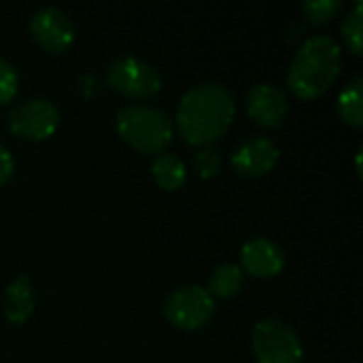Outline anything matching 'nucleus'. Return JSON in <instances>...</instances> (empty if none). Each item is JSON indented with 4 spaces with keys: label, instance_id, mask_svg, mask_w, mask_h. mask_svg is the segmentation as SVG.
Segmentation results:
<instances>
[{
    "label": "nucleus",
    "instance_id": "nucleus-1",
    "mask_svg": "<svg viewBox=\"0 0 363 363\" xmlns=\"http://www.w3.org/2000/svg\"><path fill=\"white\" fill-rule=\"evenodd\" d=\"M236 115L234 94L221 83L189 87L177 108V130L194 147H208L221 138Z\"/></svg>",
    "mask_w": 363,
    "mask_h": 363
},
{
    "label": "nucleus",
    "instance_id": "nucleus-2",
    "mask_svg": "<svg viewBox=\"0 0 363 363\" xmlns=\"http://www.w3.org/2000/svg\"><path fill=\"white\" fill-rule=\"evenodd\" d=\"M340 64H342V51L332 36L328 34L311 36L300 45V49L291 60L287 72V85L302 100L319 98L336 81L340 72Z\"/></svg>",
    "mask_w": 363,
    "mask_h": 363
},
{
    "label": "nucleus",
    "instance_id": "nucleus-3",
    "mask_svg": "<svg viewBox=\"0 0 363 363\" xmlns=\"http://www.w3.org/2000/svg\"><path fill=\"white\" fill-rule=\"evenodd\" d=\"M119 136L140 153H162L174 136V121L157 106L128 104L117 111Z\"/></svg>",
    "mask_w": 363,
    "mask_h": 363
},
{
    "label": "nucleus",
    "instance_id": "nucleus-4",
    "mask_svg": "<svg viewBox=\"0 0 363 363\" xmlns=\"http://www.w3.org/2000/svg\"><path fill=\"white\" fill-rule=\"evenodd\" d=\"M251 347L257 363H300L304 353L298 334L274 317L255 323Z\"/></svg>",
    "mask_w": 363,
    "mask_h": 363
},
{
    "label": "nucleus",
    "instance_id": "nucleus-5",
    "mask_svg": "<svg viewBox=\"0 0 363 363\" xmlns=\"http://www.w3.org/2000/svg\"><path fill=\"white\" fill-rule=\"evenodd\" d=\"M106 83L132 100L153 98L162 89V77L153 64L136 55H121L106 68Z\"/></svg>",
    "mask_w": 363,
    "mask_h": 363
},
{
    "label": "nucleus",
    "instance_id": "nucleus-6",
    "mask_svg": "<svg viewBox=\"0 0 363 363\" xmlns=\"http://www.w3.org/2000/svg\"><path fill=\"white\" fill-rule=\"evenodd\" d=\"M166 319L179 330H200L215 315V298L200 285H185L174 289L164 302Z\"/></svg>",
    "mask_w": 363,
    "mask_h": 363
},
{
    "label": "nucleus",
    "instance_id": "nucleus-7",
    "mask_svg": "<svg viewBox=\"0 0 363 363\" xmlns=\"http://www.w3.org/2000/svg\"><path fill=\"white\" fill-rule=\"evenodd\" d=\"M60 125V111L49 98H30L9 113V130L23 140H45Z\"/></svg>",
    "mask_w": 363,
    "mask_h": 363
},
{
    "label": "nucleus",
    "instance_id": "nucleus-8",
    "mask_svg": "<svg viewBox=\"0 0 363 363\" xmlns=\"http://www.w3.org/2000/svg\"><path fill=\"white\" fill-rule=\"evenodd\" d=\"M30 34L45 51L62 53L74 43V23L57 6H43L30 17Z\"/></svg>",
    "mask_w": 363,
    "mask_h": 363
},
{
    "label": "nucleus",
    "instance_id": "nucleus-9",
    "mask_svg": "<svg viewBox=\"0 0 363 363\" xmlns=\"http://www.w3.org/2000/svg\"><path fill=\"white\" fill-rule=\"evenodd\" d=\"M279 147L268 136H251L242 140L232 153V168L247 179H257L274 168L279 162Z\"/></svg>",
    "mask_w": 363,
    "mask_h": 363
},
{
    "label": "nucleus",
    "instance_id": "nucleus-10",
    "mask_svg": "<svg viewBox=\"0 0 363 363\" xmlns=\"http://www.w3.org/2000/svg\"><path fill=\"white\" fill-rule=\"evenodd\" d=\"M289 113L287 94L272 85V83H257L247 94V115L264 125V128H279Z\"/></svg>",
    "mask_w": 363,
    "mask_h": 363
},
{
    "label": "nucleus",
    "instance_id": "nucleus-11",
    "mask_svg": "<svg viewBox=\"0 0 363 363\" xmlns=\"http://www.w3.org/2000/svg\"><path fill=\"white\" fill-rule=\"evenodd\" d=\"M240 268L257 279L277 277L285 268V251L270 238H251L240 249Z\"/></svg>",
    "mask_w": 363,
    "mask_h": 363
},
{
    "label": "nucleus",
    "instance_id": "nucleus-12",
    "mask_svg": "<svg viewBox=\"0 0 363 363\" xmlns=\"http://www.w3.org/2000/svg\"><path fill=\"white\" fill-rule=\"evenodd\" d=\"M34 311V287L30 277L19 274L4 291V317L13 325H21Z\"/></svg>",
    "mask_w": 363,
    "mask_h": 363
},
{
    "label": "nucleus",
    "instance_id": "nucleus-13",
    "mask_svg": "<svg viewBox=\"0 0 363 363\" xmlns=\"http://www.w3.org/2000/svg\"><path fill=\"white\" fill-rule=\"evenodd\" d=\"M151 172L155 183L166 191L181 189L187 179V168L183 160L174 153H160L151 164Z\"/></svg>",
    "mask_w": 363,
    "mask_h": 363
},
{
    "label": "nucleus",
    "instance_id": "nucleus-14",
    "mask_svg": "<svg viewBox=\"0 0 363 363\" xmlns=\"http://www.w3.org/2000/svg\"><path fill=\"white\" fill-rule=\"evenodd\" d=\"M245 285V272L238 264H221L213 270L208 285L204 287L211 298H232L236 294H240Z\"/></svg>",
    "mask_w": 363,
    "mask_h": 363
},
{
    "label": "nucleus",
    "instance_id": "nucleus-15",
    "mask_svg": "<svg viewBox=\"0 0 363 363\" xmlns=\"http://www.w3.org/2000/svg\"><path fill=\"white\" fill-rule=\"evenodd\" d=\"M338 115L345 123L359 128L363 125V79L355 77L338 96Z\"/></svg>",
    "mask_w": 363,
    "mask_h": 363
},
{
    "label": "nucleus",
    "instance_id": "nucleus-16",
    "mask_svg": "<svg viewBox=\"0 0 363 363\" xmlns=\"http://www.w3.org/2000/svg\"><path fill=\"white\" fill-rule=\"evenodd\" d=\"M342 38L347 43V47L353 53H362L363 43V17H362V2H355L353 11L347 13V17L342 19Z\"/></svg>",
    "mask_w": 363,
    "mask_h": 363
},
{
    "label": "nucleus",
    "instance_id": "nucleus-17",
    "mask_svg": "<svg viewBox=\"0 0 363 363\" xmlns=\"http://www.w3.org/2000/svg\"><path fill=\"white\" fill-rule=\"evenodd\" d=\"M221 164H223L221 153H219V149H215L213 145L200 147V149L194 153V168H196V172H198L202 179H213V177H217L219 170H221Z\"/></svg>",
    "mask_w": 363,
    "mask_h": 363
},
{
    "label": "nucleus",
    "instance_id": "nucleus-18",
    "mask_svg": "<svg viewBox=\"0 0 363 363\" xmlns=\"http://www.w3.org/2000/svg\"><path fill=\"white\" fill-rule=\"evenodd\" d=\"M342 9L340 0H306L302 4L304 15L308 17V21H313L315 26L330 21L338 11Z\"/></svg>",
    "mask_w": 363,
    "mask_h": 363
},
{
    "label": "nucleus",
    "instance_id": "nucleus-19",
    "mask_svg": "<svg viewBox=\"0 0 363 363\" xmlns=\"http://www.w3.org/2000/svg\"><path fill=\"white\" fill-rule=\"evenodd\" d=\"M19 87V77L17 70L13 68L11 62L0 57V104H6L15 98Z\"/></svg>",
    "mask_w": 363,
    "mask_h": 363
},
{
    "label": "nucleus",
    "instance_id": "nucleus-20",
    "mask_svg": "<svg viewBox=\"0 0 363 363\" xmlns=\"http://www.w3.org/2000/svg\"><path fill=\"white\" fill-rule=\"evenodd\" d=\"M13 170H15V160L11 155V151L0 145V187L13 177Z\"/></svg>",
    "mask_w": 363,
    "mask_h": 363
},
{
    "label": "nucleus",
    "instance_id": "nucleus-21",
    "mask_svg": "<svg viewBox=\"0 0 363 363\" xmlns=\"http://www.w3.org/2000/svg\"><path fill=\"white\" fill-rule=\"evenodd\" d=\"M77 91L81 94V96H85V98H89V96H94L96 91H98V79L94 77V74H81L79 79H77Z\"/></svg>",
    "mask_w": 363,
    "mask_h": 363
}]
</instances>
